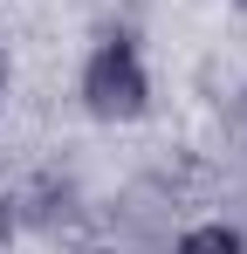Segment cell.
I'll list each match as a JSON object with an SVG mask.
<instances>
[{
    "mask_svg": "<svg viewBox=\"0 0 247 254\" xmlns=\"http://www.w3.org/2000/svg\"><path fill=\"white\" fill-rule=\"evenodd\" d=\"M76 96L89 117L103 124H130L151 110V69H144V48L130 35H103V42L82 55V76H76Z\"/></svg>",
    "mask_w": 247,
    "mask_h": 254,
    "instance_id": "6da1fadb",
    "label": "cell"
},
{
    "mask_svg": "<svg viewBox=\"0 0 247 254\" xmlns=\"http://www.w3.org/2000/svg\"><path fill=\"white\" fill-rule=\"evenodd\" d=\"M172 254H247V241H241V227L206 220V227H185V234L172 241Z\"/></svg>",
    "mask_w": 247,
    "mask_h": 254,
    "instance_id": "7a4b0ae2",
    "label": "cell"
},
{
    "mask_svg": "<svg viewBox=\"0 0 247 254\" xmlns=\"http://www.w3.org/2000/svg\"><path fill=\"white\" fill-rule=\"evenodd\" d=\"M14 227H21V206H14V199H7V192H0V248H7V241H14Z\"/></svg>",
    "mask_w": 247,
    "mask_h": 254,
    "instance_id": "3957f363",
    "label": "cell"
},
{
    "mask_svg": "<svg viewBox=\"0 0 247 254\" xmlns=\"http://www.w3.org/2000/svg\"><path fill=\"white\" fill-rule=\"evenodd\" d=\"M0 110H7V55H0Z\"/></svg>",
    "mask_w": 247,
    "mask_h": 254,
    "instance_id": "277c9868",
    "label": "cell"
},
{
    "mask_svg": "<svg viewBox=\"0 0 247 254\" xmlns=\"http://www.w3.org/2000/svg\"><path fill=\"white\" fill-rule=\"evenodd\" d=\"M241 7H247V0H241Z\"/></svg>",
    "mask_w": 247,
    "mask_h": 254,
    "instance_id": "5b68a950",
    "label": "cell"
}]
</instances>
